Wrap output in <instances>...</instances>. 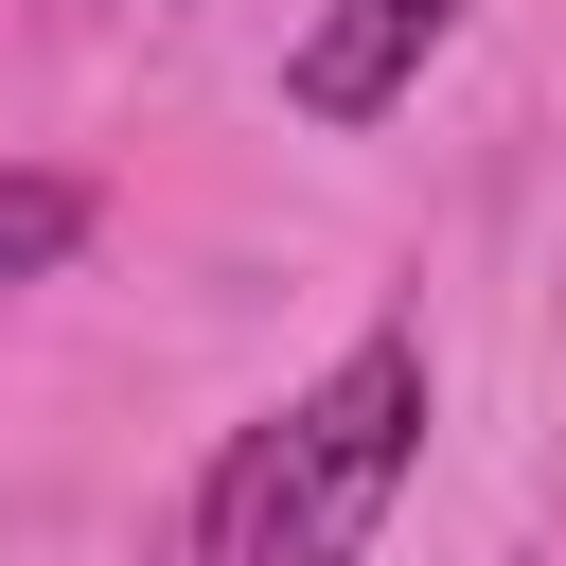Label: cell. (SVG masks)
Returning <instances> with one entry per match:
<instances>
[{
  "label": "cell",
  "instance_id": "3",
  "mask_svg": "<svg viewBox=\"0 0 566 566\" xmlns=\"http://www.w3.org/2000/svg\"><path fill=\"white\" fill-rule=\"evenodd\" d=\"M88 248V177H53V159H0V283H53Z\"/></svg>",
  "mask_w": 566,
  "mask_h": 566
},
{
  "label": "cell",
  "instance_id": "2",
  "mask_svg": "<svg viewBox=\"0 0 566 566\" xmlns=\"http://www.w3.org/2000/svg\"><path fill=\"white\" fill-rule=\"evenodd\" d=\"M460 35V0H318V35L283 53V106L301 124H371V106H407V71Z\"/></svg>",
  "mask_w": 566,
  "mask_h": 566
},
{
  "label": "cell",
  "instance_id": "1",
  "mask_svg": "<svg viewBox=\"0 0 566 566\" xmlns=\"http://www.w3.org/2000/svg\"><path fill=\"white\" fill-rule=\"evenodd\" d=\"M407 460H424V336L371 318L318 389H283V407L212 460V495H195V566H354V548L389 531Z\"/></svg>",
  "mask_w": 566,
  "mask_h": 566
}]
</instances>
